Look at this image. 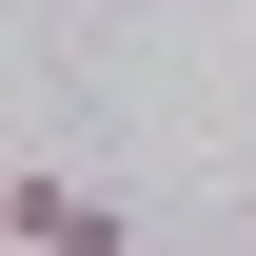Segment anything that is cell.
Returning a JSON list of instances; mask_svg holds the SVG:
<instances>
[{"label":"cell","mask_w":256,"mask_h":256,"mask_svg":"<svg viewBox=\"0 0 256 256\" xmlns=\"http://www.w3.org/2000/svg\"><path fill=\"white\" fill-rule=\"evenodd\" d=\"M0 236H20V256H138V217H118L98 178H60V158H20V178H0Z\"/></svg>","instance_id":"cell-1"},{"label":"cell","mask_w":256,"mask_h":256,"mask_svg":"<svg viewBox=\"0 0 256 256\" xmlns=\"http://www.w3.org/2000/svg\"><path fill=\"white\" fill-rule=\"evenodd\" d=\"M236 236H256V197H236Z\"/></svg>","instance_id":"cell-2"}]
</instances>
